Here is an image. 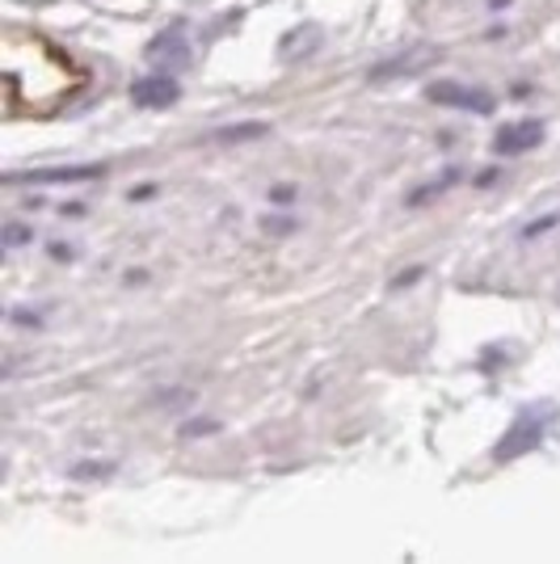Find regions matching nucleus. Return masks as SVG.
<instances>
[{
    "label": "nucleus",
    "instance_id": "nucleus-3",
    "mask_svg": "<svg viewBox=\"0 0 560 564\" xmlns=\"http://www.w3.org/2000/svg\"><path fill=\"white\" fill-rule=\"evenodd\" d=\"M539 140H543V127H539L536 118H523V122H510V127L493 140V148H497L502 156H518V152L539 148Z\"/></svg>",
    "mask_w": 560,
    "mask_h": 564
},
{
    "label": "nucleus",
    "instance_id": "nucleus-5",
    "mask_svg": "<svg viewBox=\"0 0 560 564\" xmlns=\"http://www.w3.org/2000/svg\"><path fill=\"white\" fill-rule=\"evenodd\" d=\"M418 59H434V51H430V47L409 51V55H405V59H397V64H384V68H379V72H371V76H375V80H388V76H400V72H418V68H413V64H418Z\"/></svg>",
    "mask_w": 560,
    "mask_h": 564
},
{
    "label": "nucleus",
    "instance_id": "nucleus-1",
    "mask_svg": "<svg viewBox=\"0 0 560 564\" xmlns=\"http://www.w3.org/2000/svg\"><path fill=\"white\" fill-rule=\"evenodd\" d=\"M430 101H443V106H455V110H476V115H489L493 110V97L481 94V89H467L460 80H434L426 89Z\"/></svg>",
    "mask_w": 560,
    "mask_h": 564
},
{
    "label": "nucleus",
    "instance_id": "nucleus-2",
    "mask_svg": "<svg viewBox=\"0 0 560 564\" xmlns=\"http://www.w3.org/2000/svg\"><path fill=\"white\" fill-rule=\"evenodd\" d=\"M177 80L173 76H164V72H152V76H140L136 85H131V101L136 106H148V110H161V106H173L177 101Z\"/></svg>",
    "mask_w": 560,
    "mask_h": 564
},
{
    "label": "nucleus",
    "instance_id": "nucleus-4",
    "mask_svg": "<svg viewBox=\"0 0 560 564\" xmlns=\"http://www.w3.org/2000/svg\"><path fill=\"white\" fill-rule=\"evenodd\" d=\"M148 59H152V64H161V68H186V59H190L186 34H177V30L157 34V39L148 43Z\"/></svg>",
    "mask_w": 560,
    "mask_h": 564
}]
</instances>
